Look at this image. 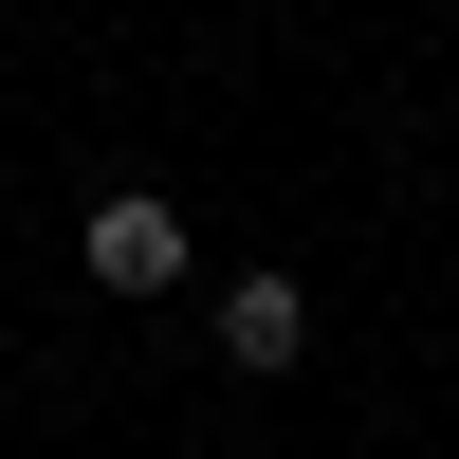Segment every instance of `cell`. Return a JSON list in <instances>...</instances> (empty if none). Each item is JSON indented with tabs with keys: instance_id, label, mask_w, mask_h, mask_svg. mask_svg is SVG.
Returning <instances> with one entry per match:
<instances>
[{
	"instance_id": "1",
	"label": "cell",
	"mask_w": 459,
	"mask_h": 459,
	"mask_svg": "<svg viewBox=\"0 0 459 459\" xmlns=\"http://www.w3.org/2000/svg\"><path fill=\"white\" fill-rule=\"evenodd\" d=\"M294 350H313V294H294V276H239V294H221V368H294Z\"/></svg>"
},
{
	"instance_id": "2",
	"label": "cell",
	"mask_w": 459,
	"mask_h": 459,
	"mask_svg": "<svg viewBox=\"0 0 459 459\" xmlns=\"http://www.w3.org/2000/svg\"><path fill=\"white\" fill-rule=\"evenodd\" d=\"M92 276H110V294H166V276H184V221H166V203H92Z\"/></svg>"
}]
</instances>
